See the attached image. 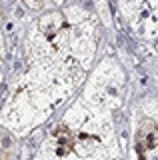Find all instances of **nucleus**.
Here are the masks:
<instances>
[{
    "label": "nucleus",
    "instance_id": "nucleus-1",
    "mask_svg": "<svg viewBox=\"0 0 158 160\" xmlns=\"http://www.w3.org/2000/svg\"><path fill=\"white\" fill-rule=\"evenodd\" d=\"M30 2H32V6H36V2H38V0H30Z\"/></svg>",
    "mask_w": 158,
    "mask_h": 160
}]
</instances>
